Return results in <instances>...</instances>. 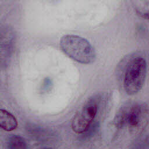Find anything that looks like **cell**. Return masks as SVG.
<instances>
[{"mask_svg": "<svg viewBox=\"0 0 149 149\" xmlns=\"http://www.w3.org/2000/svg\"><path fill=\"white\" fill-rule=\"evenodd\" d=\"M0 126L2 129L6 131H12L15 130L17 122L15 117L9 112L5 109H0Z\"/></svg>", "mask_w": 149, "mask_h": 149, "instance_id": "cell-7", "label": "cell"}, {"mask_svg": "<svg viewBox=\"0 0 149 149\" xmlns=\"http://www.w3.org/2000/svg\"><path fill=\"white\" fill-rule=\"evenodd\" d=\"M26 129L33 139L40 142H51L56 139L55 134L51 130L35 123H27Z\"/></svg>", "mask_w": 149, "mask_h": 149, "instance_id": "cell-6", "label": "cell"}, {"mask_svg": "<svg viewBox=\"0 0 149 149\" xmlns=\"http://www.w3.org/2000/svg\"><path fill=\"white\" fill-rule=\"evenodd\" d=\"M6 147L9 149H25L27 148L25 139L16 134H10L6 140Z\"/></svg>", "mask_w": 149, "mask_h": 149, "instance_id": "cell-8", "label": "cell"}, {"mask_svg": "<svg viewBox=\"0 0 149 149\" xmlns=\"http://www.w3.org/2000/svg\"><path fill=\"white\" fill-rule=\"evenodd\" d=\"M147 75V63L140 56L130 59L126 65L123 87L129 95L137 93L143 87Z\"/></svg>", "mask_w": 149, "mask_h": 149, "instance_id": "cell-3", "label": "cell"}, {"mask_svg": "<svg viewBox=\"0 0 149 149\" xmlns=\"http://www.w3.org/2000/svg\"><path fill=\"white\" fill-rule=\"evenodd\" d=\"M136 13L140 17L149 20V0L139 5L136 8Z\"/></svg>", "mask_w": 149, "mask_h": 149, "instance_id": "cell-9", "label": "cell"}, {"mask_svg": "<svg viewBox=\"0 0 149 149\" xmlns=\"http://www.w3.org/2000/svg\"><path fill=\"white\" fill-rule=\"evenodd\" d=\"M146 142H147V144L148 146L149 147V135H148V137H147V138Z\"/></svg>", "mask_w": 149, "mask_h": 149, "instance_id": "cell-10", "label": "cell"}, {"mask_svg": "<svg viewBox=\"0 0 149 149\" xmlns=\"http://www.w3.org/2000/svg\"><path fill=\"white\" fill-rule=\"evenodd\" d=\"M59 47L65 54L79 63L90 64L96 59L93 47L87 40L79 36L66 34L62 36Z\"/></svg>", "mask_w": 149, "mask_h": 149, "instance_id": "cell-2", "label": "cell"}, {"mask_svg": "<svg viewBox=\"0 0 149 149\" xmlns=\"http://www.w3.org/2000/svg\"><path fill=\"white\" fill-rule=\"evenodd\" d=\"M99 100V96H93L88 100L76 113L71 123L73 132L81 134L89 127L97 113Z\"/></svg>", "mask_w": 149, "mask_h": 149, "instance_id": "cell-4", "label": "cell"}, {"mask_svg": "<svg viewBox=\"0 0 149 149\" xmlns=\"http://www.w3.org/2000/svg\"><path fill=\"white\" fill-rule=\"evenodd\" d=\"M149 121V108L144 102L127 104L120 108L114 119L118 129H127L130 133L140 134Z\"/></svg>", "mask_w": 149, "mask_h": 149, "instance_id": "cell-1", "label": "cell"}, {"mask_svg": "<svg viewBox=\"0 0 149 149\" xmlns=\"http://www.w3.org/2000/svg\"><path fill=\"white\" fill-rule=\"evenodd\" d=\"M15 40V32L9 26H5L1 30V65L5 66L9 63L13 52Z\"/></svg>", "mask_w": 149, "mask_h": 149, "instance_id": "cell-5", "label": "cell"}]
</instances>
